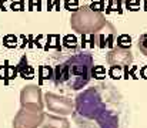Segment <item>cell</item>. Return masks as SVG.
<instances>
[{"instance_id": "cell-1", "label": "cell", "mask_w": 147, "mask_h": 128, "mask_svg": "<svg viewBox=\"0 0 147 128\" xmlns=\"http://www.w3.org/2000/svg\"><path fill=\"white\" fill-rule=\"evenodd\" d=\"M98 88H89L77 95L71 114L74 121L80 128H119L117 114L107 107Z\"/></svg>"}, {"instance_id": "cell-2", "label": "cell", "mask_w": 147, "mask_h": 128, "mask_svg": "<svg viewBox=\"0 0 147 128\" xmlns=\"http://www.w3.org/2000/svg\"><path fill=\"white\" fill-rule=\"evenodd\" d=\"M93 67L94 61L90 53H76L54 67L53 81L56 87L80 90L90 81Z\"/></svg>"}, {"instance_id": "cell-3", "label": "cell", "mask_w": 147, "mask_h": 128, "mask_svg": "<svg viewBox=\"0 0 147 128\" xmlns=\"http://www.w3.org/2000/svg\"><path fill=\"white\" fill-rule=\"evenodd\" d=\"M107 21L101 11H94L90 6L79 7L73 11L70 17V26L74 31L80 34H92L97 33L103 27H106Z\"/></svg>"}, {"instance_id": "cell-4", "label": "cell", "mask_w": 147, "mask_h": 128, "mask_svg": "<svg viewBox=\"0 0 147 128\" xmlns=\"http://www.w3.org/2000/svg\"><path fill=\"white\" fill-rule=\"evenodd\" d=\"M45 118L43 108L33 105H22L13 120V128H37L42 127Z\"/></svg>"}, {"instance_id": "cell-5", "label": "cell", "mask_w": 147, "mask_h": 128, "mask_svg": "<svg viewBox=\"0 0 147 128\" xmlns=\"http://www.w3.org/2000/svg\"><path fill=\"white\" fill-rule=\"evenodd\" d=\"M45 104L49 108V111H53L59 115H70L74 113V103L70 98L57 95L54 92L45 94Z\"/></svg>"}, {"instance_id": "cell-6", "label": "cell", "mask_w": 147, "mask_h": 128, "mask_svg": "<svg viewBox=\"0 0 147 128\" xmlns=\"http://www.w3.org/2000/svg\"><path fill=\"white\" fill-rule=\"evenodd\" d=\"M20 104L22 105H33L43 108V95L42 88L36 84L26 85L20 91Z\"/></svg>"}, {"instance_id": "cell-7", "label": "cell", "mask_w": 147, "mask_h": 128, "mask_svg": "<svg viewBox=\"0 0 147 128\" xmlns=\"http://www.w3.org/2000/svg\"><path fill=\"white\" fill-rule=\"evenodd\" d=\"M107 63L110 66H116V67H127L133 63V54L130 51V48H123V47H113L106 57Z\"/></svg>"}, {"instance_id": "cell-8", "label": "cell", "mask_w": 147, "mask_h": 128, "mask_svg": "<svg viewBox=\"0 0 147 128\" xmlns=\"http://www.w3.org/2000/svg\"><path fill=\"white\" fill-rule=\"evenodd\" d=\"M42 128H70V123L64 117L45 114V118H43V123H42Z\"/></svg>"}, {"instance_id": "cell-9", "label": "cell", "mask_w": 147, "mask_h": 128, "mask_svg": "<svg viewBox=\"0 0 147 128\" xmlns=\"http://www.w3.org/2000/svg\"><path fill=\"white\" fill-rule=\"evenodd\" d=\"M117 47H123V48H130V46H131V37L129 36V34H121V36H119L117 37Z\"/></svg>"}, {"instance_id": "cell-10", "label": "cell", "mask_w": 147, "mask_h": 128, "mask_svg": "<svg viewBox=\"0 0 147 128\" xmlns=\"http://www.w3.org/2000/svg\"><path fill=\"white\" fill-rule=\"evenodd\" d=\"M63 44H64V47H67V48H73V50H76V47H77V39L74 37V36H66L64 39H63Z\"/></svg>"}, {"instance_id": "cell-11", "label": "cell", "mask_w": 147, "mask_h": 128, "mask_svg": "<svg viewBox=\"0 0 147 128\" xmlns=\"http://www.w3.org/2000/svg\"><path fill=\"white\" fill-rule=\"evenodd\" d=\"M121 3L120 0H109V9L107 11H117V13H121Z\"/></svg>"}, {"instance_id": "cell-12", "label": "cell", "mask_w": 147, "mask_h": 128, "mask_svg": "<svg viewBox=\"0 0 147 128\" xmlns=\"http://www.w3.org/2000/svg\"><path fill=\"white\" fill-rule=\"evenodd\" d=\"M104 76H106V70H104V67H101V66H94V67H93L92 77H96V78H103Z\"/></svg>"}, {"instance_id": "cell-13", "label": "cell", "mask_w": 147, "mask_h": 128, "mask_svg": "<svg viewBox=\"0 0 147 128\" xmlns=\"http://www.w3.org/2000/svg\"><path fill=\"white\" fill-rule=\"evenodd\" d=\"M139 50L144 56H147V33L143 34V36H140V39H139Z\"/></svg>"}, {"instance_id": "cell-14", "label": "cell", "mask_w": 147, "mask_h": 128, "mask_svg": "<svg viewBox=\"0 0 147 128\" xmlns=\"http://www.w3.org/2000/svg\"><path fill=\"white\" fill-rule=\"evenodd\" d=\"M126 7L131 11H136L140 9V0H126Z\"/></svg>"}, {"instance_id": "cell-15", "label": "cell", "mask_w": 147, "mask_h": 128, "mask_svg": "<svg viewBox=\"0 0 147 128\" xmlns=\"http://www.w3.org/2000/svg\"><path fill=\"white\" fill-rule=\"evenodd\" d=\"M77 4H79V3H77V0H66V1H64V7H66L67 10H70V11H71V10H73V11H76V10L79 9V7H77Z\"/></svg>"}, {"instance_id": "cell-16", "label": "cell", "mask_w": 147, "mask_h": 128, "mask_svg": "<svg viewBox=\"0 0 147 128\" xmlns=\"http://www.w3.org/2000/svg\"><path fill=\"white\" fill-rule=\"evenodd\" d=\"M94 11H101L103 9H104V1L103 0H93V3H92V6H90Z\"/></svg>"}, {"instance_id": "cell-17", "label": "cell", "mask_w": 147, "mask_h": 128, "mask_svg": "<svg viewBox=\"0 0 147 128\" xmlns=\"http://www.w3.org/2000/svg\"><path fill=\"white\" fill-rule=\"evenodd\" d=\"M109 74H110L113 78H120V67H119V68H117V71H116V66H111V68H110Z\"/></svg>"}, {"instance_id": "cell-18", "label": "cell", "mask_w": 147, "mask_h": 128, "mask_svg": "<svg viewBox=\"0 0 147 128\" xmlns=\"http://www.w3.org/2000/svg\"><path fill=\"white\" fill-rule=\"evenodd\" d=\"M142 76H143V78H147V67L142 68Z\"/></svg>"}, {"instance_id": "cell-19", "label": "cell", "mask_w": 147, "mask_h": 128, "mask_svg": "<svg viewBox=\"0 0 147 128\" xmlns=\"http://www.w3.org/2000/svg\"><path fill=\"white\" fill-rule=\"evenodd\" d=\"M120 1H126V0H120Z\"/></svg>"}]
</instances>
